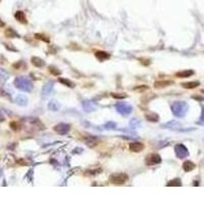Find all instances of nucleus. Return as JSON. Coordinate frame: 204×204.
I'll return each mask as SVG.
<instances>
[{
	"label": "nucleus",
	"instance_id": "2f4dec72",
	"mask_svg": "<svg viewBox=\"0 0 204 204\" xmlns=\"http://www.w3.org/2000/svg\"><path fill=\"white\" fill-rule=\"evenodd\" d=\"M192 98L196 99V100H199V101H203L204 100V97H202V96H192Z\"/></svg>",
	"mask_w": 204,
	"mask_h": 204
},
{
	"label": "nucleus",
	"instance_id": "ddd939ff",
	"mask_svg": "<svg viewBox=\"0 0 204 204\" xmlns=\"http://www.w3.org/2000/svg\"><path fill=\"white\" fill-rule=\"evenodd\" d=\"M200 85L199 81H191V82H186V83H182L181 86L185 89H195Z\"/></svg>",
	"mask_w": 204,
	"mask_h": 204
},
{
	"label": "nucleus",
	"instance_id": "20e7f679",
	"mask_svg": "<svg viewBox=\"0 0 204 204\" xmlns=\"http://www.w3.org/2000/svg\"><path fill=\"white\" fill-rule=\"evenodd\" d=\"M109 181L113 185H124L128 181V176L126 174H113L110 176Z\"/></svg>",
	"mask_w": 204,
	"mask_h": 204
},
{
	"label": "nucleus",
	"instance_id": "9b49d317",
	"mask_svg": "<svg viewBox=\"0 0 204 204\" xmlns=\"http://www.w3.org/2000/svg\"><path fill=\"white\" fill-rule=\"evenodd\" d=\"M53 86H54V83H53V82H51V81L47 82V83L43 86V88H42V94L45 95V96H48V95L52 92Z\"/></svg>",
	"mask_w": 204,
	"mask_h": 204
},
{
	"label": "nucleus",
	"instance_id": "a211bd4d",
	"mask_svg": "<svg viewBox=\"0 0 204 204\" xmlns=\"http://www.w3.org/2000/svg\"><path fill=\"white\" fill-rule=\"evenodd\" d=\"M195 167H196L195 163L190 160H187L183 163V170H185V172H191V170H194Z\"/></svg>",
	"mask_w": 204,
	"mask_h": 204
},
{
	"label": "nucleus",
	"instance_id": "dca6fc26",
	"mask_svg": "<svg viewBox=\"0 0 204 204\" xmlns=\"http://www.w3.org/2000/svg\"><path fill=\"white\" fill-rule=\"evenodd\" d=\"M15 102L19 106H26L28 104V98H27V96H25V95L19 94L15 97Z\"/></svg>",
	"mask_w": 204,
	"mask_h": 204
},
{
	"label": "nucleus",
	"instance_id": "4be33fe9",
	"mask_svg": "<svg viewBox=\"0 0 204 204\" xmlns=\"http://www.w3.org/2000/svg\"><path fill=\"white\" fill-rule=\"evenodd\" d=\"M5 36L8 37V38H19V35L11 28L7 29V30L5 31Z\"/></svg>",
	"mask_w": 204,
	"mask_h": 204
},
{
	"label": "nucleus",
	"instance_id": "1a4fd4ad",
	"mask_svg": "<svg viewBox=\"0 0 204 204\" xmlns=\"http://www.w3.org/2000/svg\"><path fill=\"white\" fill-rule=\"evenodd\" d=\"M161 128L168 129V130H172V131H181L182 127H181V124H179L178 121H168V123L164 124V125H162Z\"/></svg>",
	"mask_w": 204,
	"mask_h": 204
},
{
	"label": "nucleus",
	"instance_id": "c85d7f7f",
	"mask_svg": "<svg viewBox=\"0 0 204 204\" xmlns=\"http://www.w3.org/2000/svg\"><path fill=\"white\" fill-rule=\"evenodd\" d=\"M35 37H36L37 39H39V40H42V41H44V42H49V39L47 38V37L45 36V35H43V34H36L35 35Z\"/></svg>",
	"mask_w": 204,
	"mask_h": 204
},
{
	"label": "nucleus",
	"instance_id": "9d476101",
	"mask_svg": "<svg viewBox=\"0 0 204 204\" xmlns=\"http://www.w3.org/2000/svg\"><path fill=\"white\" fill-rule=\"evenodd\" d=\"M129 148H130L131 151L138 153V152H141L144 149V144L141 143V142H133V143L130 144Z\"/></svg>",
	"mask_w": 204,
	"mask_h": 204
},
{
	"label": "nucleus",
	"instance_id": "f03ea898",
	"mask_svg": "<svg viewBox=\"0 0 204 204\" xmlns=\"http://www.w3.org/2000/svg\"><path fill=\"white\" fill-rule=\"evenodd\" d=\"M188 109V105L184 101H176L172 104V111L177 117H182L186 114Z\"/></svg>",
	"mask_w": 204,
	"mask_h": 204
},
{
	"label": "nucleus",
	"instance_id": "cd10ccee",
	"mask_svg": "<svg viewBox=\"0 0 204 204\" xmlns=\"http://www.w3.org/2000/svg\"><path fill=\"white\" fill-rule=\"evenodd\" d=\"M167 186L168 187H170V186H182V182L180 179H175V180H172V181L168 182Z\"/></svg>",
	"mask_w": 204,
	"mask_h": 204
},
{
	"label": "nucleus",
	"instance_id": "393cba45",
	"mask_svg": "<svg viewBox=\"0 0 204 204\" xmlns=\"http://www.w3.org/2000/svg\"><path fill=\"white\" fill-rule=\"evenodd\" d=\"M141 121H139L138 119H136V117H134V119H131L130 121V127L131 128H140L141 127Z\"/></svg>",
	"mask_w": 204,
	"mask_h": 204
},
{
	"label": "nucleus",
	"instance_id": "412c9836",
	"mask_svg": "<svg viewBox=\"0 0 204 204\" xmlns=\"http://www.w3.org/2000/svg\"><path fill=\"white\" fill-rule=\"evenodd\" d=\"M48 108L52 111H57L60 108V104L58 103L56 100H51L49 103H48Z\"/></svg>",
	"mask_w": 204,
	"mask_h": 204
},
{
	"label": "nucleus",
	"instance_id": "a878e982",
	"mask_svg": "<svg viewBox=\"0 0 204 204\" xmlns=\"http://www.w3.org/2000/svg\"><path fill=\"white\" fill-rule=\"evenodd\" d=\"M103 127L105 130H116L117 125L115 123H113V121H108V123H106Z\"/></svg>",
	"mask_w": 204,
	"mask_h": 204
},
{
	"label": "nucleus",
	"instance_id": "bb28decb",
	"mask_svg": "<svg viewBox=\"0 0 204 204\" xmlns=\"http://www.w3.org/2000/svg\"><path fill=\"white\" fill-rule=\"evenodd\" d=\"M49 73L50 74H52L53 76H59V75L61 74V72L58 70V68H56L55 66H49Z\"/></svg>",
	"mask_w": 204,
	"mask_h": 204
},
{
	"label": "nucleus",
	"instance_id": "5701e85b",
	"mask_svg": "<svg viewBox=\"0 0 204 204\" xmlns=\"http://www.w3.org/2000/svg\"><path fill=\"white\" fill-rule=\"evenodd\" d=\"M8 79H9V74L3 68H0V83H3Z\"/></svg>",
	"mask_w": 204,
	"mask_h": 204
},
{
	"label": "nucleus",
	"instance_id": "f704fd0d",
	"mask_svg": "<svg viewBox=\"0 0 204 204\" xmlns=\"http://www.w3.org/2000/svg\"><path fill=\"white\" fill-rule=\"evenodd\" d=\"M2 27H4V23L1 21V19H0V28H2Z\"/></svg>",
	"mask_w": 204,
	"mask_h": 204
},
{
	"label": "nucleus",
	"instance_id": "f3484780",
	"mask_svg": "<svg viewBox=\"0 0 204 204\" xmlns=\"http://www.w3.org/2000/svg\"><path fill=\"white\" fill-rule=\"evenodd\" d=\"M31 61H32L33 65H35L36 68H43V66L45 65V61H44L42 58H40V57H37V56L32 57Z\"/></svg>",
	"mask_w": 204,
	"mask_h": 204
},
{
	"label": "nucleus",
	"instance_id": "f8f14e48",
	"mask_svg": "<svg viewBox=\"0 0 204 204\" xmlns=\"http://www.w3.org/2000/svg\"><path fill=\"white\" fill-rule=\"evenodd\" d=\"M194 75V70H181V72H178L176 74L177 78H180V79H185V78H189Z\"/></svg>",
	"mask_w": 204,
	"mask_h": 204
},
{
	"label": "nucleus",
	"instance_id": "473e14b6",
	"mask_svg": "<svg viewBox=\"0 0 204 204\" xmlns=\"http://www.w3.org/2000/svg\"><path fill=\"white\" fill-rule=\"evenodd\" d=\"M148 87H140V88H135V90H139V91H143V90H147Z\"/></svg>",
	"mask_w": 204,
	"mask_h": 204
},
{
	"label": "nucleus",
	"instance_id": "6e6552de",
	"mask_svg": "<svg viewBox=\"0 0 204 204\" xmlns=\"http://www.w3.org/2000/svg\"><path fill=\"white\" fill-rule=\"evenodd\" d=\"M82 105H83V108L86 112L95 111L97 109V104L94 101L91 100H84L82 102Z\"/></svg>",
	"mask_w": 204,
	"mask_h": 204
},
{
	"label": "nucleus",
	"instance_id": "2eb2a0df",
	"mask_svg": "<svg viewBox=\"0 0 204 204\" xmlns=\"http://www.w3.org/2000/svg\"><path fill=\"white\" fill-rule=\"evenodd\" d=\"M145 119H147V121H151V123H156V121H158L159 119V115L157 113H155V112H146L145 113Z\"/></svg>",
	"mask_w": 204,
	"mask_h": 204
},
{
	"label": "nucleus",
	"instance_id": "c9c22d12",
	"mask_svg": "<svg viewBox=\"0 0 204 204\" xmlns=\"http://www.w3.org/2000/svg\"><path fill=\"white\" fill-rule=\"evenodd\" d=\"M201 92H202V93H204V89H203V90H201Z\"/></svg>",
	"mask_w": 204,
	"mask_h": 204
},
{
	"label": "nucleus",
	"instance_id": "4468645a",
	"mask_svg": "<svg viewBox=\"0 0 204 204\" xmlns=\"http://www.w3.org/2000/svg\"><path fill=\"white\" fill-rule=\"evenodd\" d=\"M95 56H96L97 59H99L100 61H104L106 59H108L110 57V54L105 51H96L95 52Z\"/></svg>",
	"mask_w": 204,
	"mask_h": 204
},
{
	"label": "nucleus",
	"instance_id": "7c9ffc66",
	"mask_svg": "<svg viewBox=\"0 0 204 204\" xmlns=\"http://www.w3.org/2000/svg\"><path fill=\"white\" fill-rule=\"evenodd\" d=\"M10 127H11L12 130L17 131L19 129V125L17 123V121H12V123H10Z\"/></svg>",
	"mask_w": 204,
	"mask_h": 204
},
{
	"label": "nucleus",
	"instance_id": "39448f33",
	"mask_svg": "<svg viewBox=\"0 0 204 204\" xmlns=\"http://www.w3.org/2000/svg\"><path fill=\"white\" fill-rule=\"evenodd\" d=\"M160 162H161L160 155L156 154V153L147 155L145 158V163L147 165H154V164H157V163H160Z\"/></svg>",
	"mask_w": 204,
	"mask_h": 204
},
{
	"label": "nucleus",
	"instance_id": "6ab92c4d",
	"mask_svg": "<svg viewBox=\"0 0 204 204\" xmlns=\"http://www.w3.org/2000/svg\"><path fill=\"white\" fill-rule=\"evenodd\" d=\"M14 17H15V19H17V21L19 22V23H22V24H27V17H26V14H25V12H23V11H17L15 12V14H14Z\"/></svg>",
	"mask_w": 204,
	"mask_h": 204
},
{
	"label": "nucleus",
	"instance_id": "f257e3e1",
	"mask_svg": "<svg viewBox=\"0 0 204 204\" xmlns=\"http://www.w3.org/2000/svg\"><path fill=\"white\" fill-rule=\"evenodd\" d=\"M13 84H14V86L17 88V89L21 90V91H24V92H31L33 89L32 82L26 77L15 78Z\"/></svg>",
	"mask_w": 204,
	"mask_h": 204
},
{
	"label": "nucleus",
	"instance_id": "aec40b11",
	"mask_svg": "<svg viewBox=\"0 0 204 204\" xmlns=\"http://www.w3.org/2000/svg\"><path fill=\"white\" fill-rule=\"evenodd\" d=\"M174 82L172 81H157L154 83V87L155 88H163V87H167L170 85H172Z\"/></svg>",
	"mask_w": 204,
	"mask_h": 204
},
{
	"label": "nucleus",
	"instance_id": "423d86ee",
	"mask_svg": "<svg viewBox=\"0 0 204 204\" xmlns=\"http://www.w3.org/2000/svg\"><path fill=\"white\" fill-rule=\"evenodd\" d=\"M53 130H54L57 134L62 135V136H63V135H66L68 132H70V125H68V124L61 123V124H58V125L55 126V127L53 128Z\"/></svg>",
	"mask_w": 204,
	"mask_h": 204
},
{
	"label": "nucleus",
	"instance_id": "b1692460",
	"mask_svg": "<svg viewBox=\"0 0 204 204\" xmlns=\"http://www.w3.org/2000/svg\"><path fill=\"white\" fill-rule=\"evenodd\" d=\"M58 81H59V83L63 84V85L66 86V87H70V88H74L75 87L74 83H73V82H70V80H68V79H64V78H59Z\"/></svg>",
	"mask_w": 204,
	"mask_h": 204
},
{
	"label": "nucleus",
	"instance_id": "72a5a7b5",
	"mask_svg": "<svg viewBox=\"0 0 204 204\" xmlns=\"http://www.w3.org/2000/svg\"><path fill=\"white\" fill-rule=\"evenodd\" d=\"M4 119H4V115L2 114V112H1V111H0V121H3Z\"/></svg>",
	"mask_w": 204,
	"mask_h": 204
},
{
	"label": "nucleus",
	"instance_id": "c756f323",
	"mask_svg": "<svg viewBox=\"0 0 204 204\" xmlns=\"http://www.w3.org/2000/svg\"><path fill=\"white\" fill-rule=\"evenodd\" d=\"M111 96L113 98H116V99H124L127 97L126 94H119V93H111Z\"/></svg>",
	"mask_w": 204,
	"mask_h": 204
},
{
	"label": "nucleus",
	"instance_id": "0eeeda50",
	"mask_svg": "<svg viewBox=\"0 0 204 204\" xmlns=\"http://www.w3.org/2000/svg\"><path fill=\"white\" fill-rule=\"evenodd\" d=\"M175 152H176V155L179 158H185V157H187L188 154H189L187 148L184 145H182V144L176 145V147H175Z\"/></svg>",
	"mask_w": 204,
	"mask_h": 204
},
{
	"label": "nucleus",
	"instance_id": "7ed1b4c3",
	"mask_svg": "<svg viewBox=\"0 0 204 204\" xmlns=\"http://www.w3.org/2000/svg\"><path fill=\"white\" fill-rule=\"evenodd\" d=\"M115 109L119 113L123 115H128L133 111V106L127 102H119L115 104Z\"/></svg>",
	"mask_w": 204,
	"mask_h": 204
}]
</instances>
